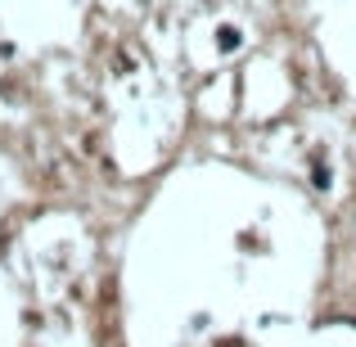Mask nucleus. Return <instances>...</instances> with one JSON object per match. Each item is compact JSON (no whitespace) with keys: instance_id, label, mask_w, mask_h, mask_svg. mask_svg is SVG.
Listing matches in <instances>:
<instances>
[]
</instances>
